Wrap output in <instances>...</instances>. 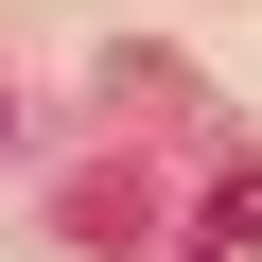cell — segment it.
Here are the masks:
<instances>
[{"instance_id": "cell-1", "label": "cell", "mask_w": 262, "mask_h": 262, "mask_svg": "<svg viewBox=\"0 0 262 262\" xmlns=\"http://www.w3.org/2000/svg\"><path fill=\"white\" fill-rule=\"evenodd\" d=\"M192 262H262V158H245V175H210V210H192Z\"/></svg>"}]
</instances>
